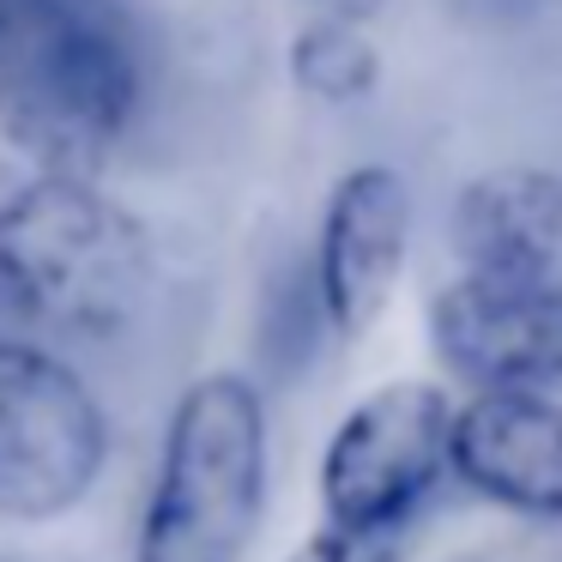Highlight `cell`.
I'll return each mask as SVG.
<instances>
[{
  "label": "cell",
  "instance_id": "6da1fadb",
  "mask_svg": "<svg viewBox=\"0 0 562 562\" xmlns=\"http://www.w3.org/2000/svg\"><path fill=\"white\" fill-rule=\"evenodd\" d=\"M127 0H0V134L43 170L98 176L146 110Z\"/></svg>",
  "mask_w": 562,
  "mask_h": 562
},
{
  "label": "cell",
  "instance_id": "7a4b0ae2",
  "mask_svg": "<svg viewBox=\"0 0 562 562\" xmlns=\"http://www.w3.org/2000/svg\"><path fill=\"white\" fill-rule=\"evenodd\" d=\"M0 291L43 333L115 339L151 296V236L91 176L43 170L0 206Z\"/></svg>",
  "mask_w": 562,
  "mask_h": 562
},
{
  "label": "cell",
  "instance_id": "3957f363",
  "mask_svg": "<svg viewBox=\"0 0 562 562\" xmlns=\"http://www.w3.org/2000/svg\"><path fill=\"white\" fill-rule=\"evenodd\" d=\"M267 508V400L218 369L176 400L134 562H243Z\"/></svg>",
  "mask_w": 562,
  "mask_h": 562
},
{
  "label": "cell",
  "instance_id": "277c9868",
  "mask_svg": "<svg viewBox=\"0 0 562 562\" xmlns=\"http://www.w3.org/2000/svg\"><path fill=\"white\" fill-rule=\"evenodd\" d=\"M110 465V417L67 357L0 339V514L61 520Z\"/></svg>",
  "mask_w": 562,
  "mask_h": 562
},
{
  "label": "cell",
  "instance_id": "5b68a950",
  "mask_svg": "<svg viewBox=\"0 0 562 562\" xmlns=\"http://www.w3.org/2000/svg\"><path fill=\"white\" fill-rule=\"evenodd\" d=\"M453 400L429 381H387L339 417L321 453V520L351 532H412L448 477Z\"/></svg>",
  "mask_w": 562,
  "mask_h": 562
},
{
  "label": "cell",
  "instance_id": "8992f818",
  "mask_svg": "<svg viewBox=\"0 0 562 562\" xmlns=\"http://www.w3.org/2000/svg\"><path fill=\"white\" fill-rule=\"evenodd\" d=\"M412 255V188L393 164H357L333 182L315 236V296L339 339H363L387 315Z\"/></svg>",
  "mask_w": 562,
  "mask_h": 562
},
{
  "label": "cell",
  "instance_id": "52a82bcc",
  "mask_svg": "<svg viewBox=\"0 0 562 562\" xmlns=\"http://www.w3.org/2000/svg\"><path fill=\"white\" fill-rule=\"evenodd\" d=\"M429 345L441 369L472 393L562 387V315L526 291L477 272H453L429 303Z\"/></svg>",
  "mask_w": 562,
  "mask_h": 562
},
{
  "label": "cell",
  "instance_id": "ba28073f",
  "mask_svg": "<svg viewBox=\"0 0 562 562\" xmlns=\"http://www.w3.org/2000/svg\"><path fill=\"white\" fill-rule=\"evenodd\" d=\"M448 472L526 520H562V405L550 393H472L453 405Z\"/></svg>",
  "mask_w": 562,
  "mask_h": 562
},
{
  "label": "cell",
  "instance_id": "9c48e42d",
  "mask_svg": "<svg viewBox=\"0 0 562 562\" xmlns=\"http://www.w3.org/2000/svg\"><path fill=\"white\" fill-rule=\"evenodd\" d=\"M460 272L526 291L562 315V176L557 170H490L453 200Z\"/></svg>",
  "mask_w": 562,
  "mask_h": 562
},
{
  "label": "cell",
  "instance_id": "30bf717a",
  "mask_svg": "<svg viewBox=\"0 0 562 562\" xmlns=\"http://www.w3.org/2000/svg\"><path fill=\"white\" fill-rule=\"evenodd\" d=\"M291 86L315 103H363L381 86V49L369 25L303 19L291 37Z\"/></svg>",
  "mask_w": 562,
  "mask_h": 562
},
{
  "label": "cell",
  "instance_id": "8fae6325",
  "mask_svg": "<svg viewBox=\"0 0 562 562\" xmlns=\"http://www.w3.org/2000/svg\"><path fill=\"white\" fill-rule=\"evenodd\" d=\"M412 532H351V526H327L308 532L284 562H405Z\"/></svg>",
  "mask_w": 562,
  "mask_h": 562
},
{
  "label": "cell",
  "instance_id": "7c38bea8",
  "mask_svg": "<svg viewBox=\"0 0 562 562\" xmlns=\"http://www.w3.org/2000/svg\"><path fill=\"white\" fill-rule=\"evenodd\" d=\"M303 19H345V25H375L387 0H296Z\"/></svg>",
  "mask_w": 562,
  "mask_h": 562
},
{
  "label": "cell",
  "instance_id": "4fadbf2b",
  "mask_svg": "<svg viewBox=\"0 0 562 562\" xmlns=\"http://www.w3.org/2000/svg\"><path fill=\"white\" fill-rule=\"evenodd\" d=\"M0 562H25V557H0Z\"/></svg>",
  "mask_w": 562,
  "mask_h": 562
}]
</instances>
